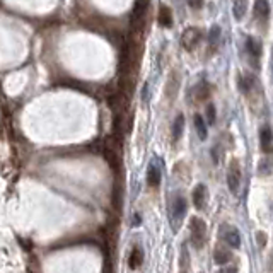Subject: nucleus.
Instances as JSON below:
<instances>
[{"label":"nucleus","instance_id":"f257e3e1","mask_svg":"<svg viewBox=\"0 0 273 273\" xmlns=\"http://www.w3.org/2000/svg\"><path fill=\"white\" fill-rule=\"evenodd\" d=\"M190 232H191V243L195 244L196 249H201L207 241V225L201 219L193 217L190 220Z\"/></svg>","mask_w":273,"mask_h":273},{"label":"nucleus","instance_id":"f03ea898","mask_svg":"<svg viewBox=\"0 0 273 273\" xmlns=\"http://www.w3.org/2000/svg\"><path fill=\"white\" fill-rule=\"evenodd\" d=\"M201 36H203V32H201L200 27H186L181 35L183 48H185L186 51H193L201 41Z\"/></svg>","mask_w":273,"mask_h":273},{"label":"nucleus","instance_id":"7ed1b4c3","mask_svg":"<svg viewBox=\"0 0 273 273\" xmlns=\"http://www.w3.org/2000/svg\"><path fill=\"white\" fill-rule=\"evenodd\" d=\"M239 183H241V169H239V162L237 161H232V162H230L229 173H227L229 190L232 193H237L239 191Z\"/></svg>","mask_w":273,"mask_h":273},{"label":"nucleus","instance_id":"20e7f679","mask_svg":"<svg viewBox=\"0 0 273 273\" xmlns=\"http://www.w3.org/2000/svg\"><path fill=\"white\" fill-rule=\"evenodd\" d=\"M186 200L183 196H176L174 198V203H173V217L176 222H181V219L186 215Z\"/></svg>","mask_w":273,"mask_h":273},{"label":"nucleus","instance_id":"39448f33","mask_svg":"<svg viewBox=\"0 0 273 273\" xmlns=\"http://www.w3.org/2000/svg\"><path fill=\"white\" fill-rule=\"evenodd\" d=\"M260 144L265 154L271 152V128L270 126H263L260 130Z\"/></svg>","mask_w":273,"mask_h":273},{"label":"nucleus","instance_id":"423d86ee","mask_svg":"<svg viewBox=\"0 0 273 273\" xmlns=\"http://www.w3.org/2000/svg\"><path fill=\"white\" fill-rule=\"evenodd\" d=\"M142 260H144L142 249H140V246H133L130 256H128V265H130L131 270H135V268H139L140 265H142Z\"/></svg>","mask_w":273,"mask_h":273},{"label":"nucleus","instance_id":"0eeeda50","mask_svg":"<svg viewBox=\"0 0 273 273\" xmlns=\"http://www.w3.org/2000/svg\"><path fill=\"white\" fill-rule=\"evenodd\" d=\"M159 24L164 26V27H169L173 26V12L171 9H169L167 6H161L159 7Z\"/></svg>","mask_w":273,"mask_h":273},{"label":"nucleus","instance_id":"6e6552de","mask_svg":"<svg viewBox=\"0 0 273 273\" xmlns=\"http://www.w3.org/2000/svg\"><path fill=\"white\" fill-rule=\"evenodd\" d=\"M147 180L150 186H159V183H161V171H159L157 164L150 162L149 171H147Z\"/></svg>","mask_w":273,"mask_h":273},{"label":"nucleus","instance_id":"1a4fd4ad","mask_svg":"<svg viewBox=\"0 0 273 273\" xmlns=\"http://www.w3.org/2000/svg\"><path fill=\"white\" fill-rule=\"evenodd\" d=\"M205 186L203 185H198L195 188V191H193V203H195V207L198 210L203 209V205H205Z\"/></svg>","mask_w":273,"mask_h":273},{"label":"nucleus","instance_id":"9d476101","mask_svg":"<svg viewBox=\"0 0 273 273\" xmlns=\"http://www.w3.org/2000/svg\"><path fill=\"white\" fill-rule=\"evenodd\" d=\"M246 11H248V0H234L232 12L237 21H241V19L246 16Z\"/></svg>","mask_w":273,"mask_h":273},{"label":"nucleus","instance_id":"9b49d317","mask_svg":"<svg viewBox=\"0 0 273 273\" xmlns=\"http://www.w3.org/2000/svg\"><path fill=\"white\" fill-rule=\"evenodd\" d=\"M225 236V241L230 248H239L241 246V236H239V230L237 229H229L227 234H224Z\"/></svg>","mask_w":273,"mask_h":273},{"label":"nucleus","instance_id":"f8f14e48","mask_svg":"<svg viewBox=\"0 0 273 273\" xmlns=\"http://www.w3.org/2000/svg\"><path fill=\"white\" fill-rule=\"evenodd\" d=\"M255 14H256V17H263V19H266L270 16V6H268L266 0H256Z\"/></svg>","mask_w":273,"mask_h":273},{"label":"nucleus","instance_id":"ddd939ff","mask_svg":"<svg viewBox=\"0 0 273 273\" xmlns=\"http://www.w3.org/2000/svg\"><path fill=\"white\" fill-rule=\"evenodd\" d=\"M246 48H248L249 53H251L253 58H260V55H261V45L258 43L255 38H248V40H246Z\"/></svg>","mask_w":273,"mask_h":273},{"label":"nucleus","instance_id":"4468645a","mask_svg":"<svg viewBox=\"0 0 273 273\" xmlns=\"http://www.w3.org/2000/svg\"><path fill=\"white\" fill-rule=\"evenodd\" d=\"M183 128H185V116L180 115L176 120H174V125H173V139L174 140H180Z\"/></svg>","mask_w":273,"mask_h":273},{"label":"nucleus","instance_id":"2eb2a0df","mask_svg":"<svg viewBox=\"0 0 273 273\" xmlns=\"http://www.w3.org/2000/svg\"><path fill=\"white\" fill-rule=\"evenodd\" d=\"M215 256V261L220 263V265H224V263H229L230 260H232V255H230V251H227V249L224 248H219L217 251L214 253Z\"/></svg>","mask_w":273,"mask_h":273},{"label":"nucleus","instance_id":"dca6fc26","mask_svg":"<svg viewBox=\"0 0 273 273\" xmlns=\"http://www.w3.org/2000/svg\"><path fill=\"white\" fill-rule=\"evenodd\" d=\"M195 126H196V131H198L200 139L205 140L207 139V123L200 115H195Z\"/></svg>","mask_w":273,"mask_h":273},{"label":"nucleus","instance_id":"f3484780","mask_svg":"<svg viewBox=\"0 0 273 273\" xmlns=\"http://www.w3.org/2000/svg\"><path fill=\"white\" fill-rule=\"evenodd\" d=\"M195 94H196V99H205L207 96H209V82L201 81L198 86L195 87Z\"/></svg>","mask_w":273,"mask_h":273},{"label":"nucleus","instance_id":"a211bd4d","mask_svg":"<svg viewBox=\"0 0 273 273\" xmlns=\"http://www.w3.org/2000/svg\"><path fill=\"white\" fill-rule=\"evenodd\" d=\"M209 41L212 46H215L220 41V27L219 26H212V29L209 32Z\"/></svg>","mask_w":273,"mask_h":273},{"label":"nucleus","instance_id":"6ab92c4d","mask_svg":"<svg viewBox=\"0 0 273 273\" xmlns=\"http://www.w3.org/2000/svg\"><path fill=\"white\" fill-rule=\"evenodd\" d=\"M251 82H253V77H251V75H248V77H243V79H241V89H243L244 92L251 89Z\"/></svg>","mask_w":273,"mask_h":273},{"label":"nucleus","instance_id":"aec40b11","mask_svg":"<svg viewBox=\"0 0 273 273\" xmlns=\"http://www.w3.org/2000/svg\"><path fill=\"white\" fill-rule=\"evenodd\" d=\"M207 113H209V123L214 125L215 123V106L209 105V110H207Z\"/></svg>","mask_w":273,"mask_h":273},{"label":"nucleus","instance_id":"412c9836","mask_svg":"<svg viewBox=\"0 0 273 273\" xmlns=\"http://www.w3.org/2000/svg\"><path fill=\"white\" fill-rule=\"evenodd\" d=\"M186 2L191 9H196V11L203 7V0H186Z\"/></svg>","mask_w":273,"mask_h":273},{"label":"nucleus","instance_id":"4be33fe9","mask_svg":"<svg viewBox=\"0 0 273 273\" xmlns=\"http://www.w3.org/2000/svg\"><path fill=\"white\" fill-rule=\"evenodd\" d=\"M135 224H140V215H135Z\"/></svg>","mask_w":273,"mask_h":273}]
</instances>
